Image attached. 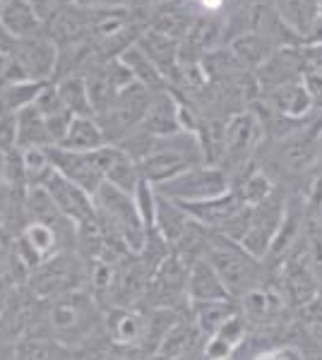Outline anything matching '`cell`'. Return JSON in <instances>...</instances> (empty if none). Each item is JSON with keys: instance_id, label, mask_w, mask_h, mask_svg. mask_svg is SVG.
I'll return each mask as SVG.
<instances>
[{"instance_id": "cell-33", "label": "cell", "mask_w": 322, "mask_h": 360, "mask_svg": "<svg viewBox=\"0 0 322 360\" xmlns=\"http://www.w3.org/2000/svg\"><path fill=\"white\" fill-rule=\"evenodd\" d=\"M274 8L277 15L289 25L298 37L306 41L308 37V10H306V0H274Z\"/></svg>"}, {"instance_id": "cell-28", "label": "cell", "mask_w": 322, "mask_h": 360, "mask_svg": "<svg viewBox=\"0 0 322 360\" xmlns=\"http://www.w3.org/2000/svg\"><path fill=\"white\" fill-rule=\"evenodd\" d=\"M17 147L29 149V147H54L49 137V127H46L44 115L39 113L37 103L22 108L17 113Z\"/></svg>"}, {"instance_id": "cell-2", "label": "cell", "mask_w": 322, "mask_h": 360, "mask_svg": "<svg viewBox=\"0 0 322 360\" xmlns=\"http://www.w3.org/2000/svg\"><path fill=\"white\" fill-rule=\"evenodd\" d=\"M204 257L214 266V271L219 274L224 288L236 303L248 291H253L255 286H260L267 278H272L260 259L253 257L248 250H243L236 240H228L224 236L212 233Z\"/></svg>"}, {"instance_id": "cell-26", "label": "cell", "mask_w": 322, "mask_h": 360, "mask_svg": "<svg viewBox=\"0 0 322 360\" xmlns=\"http://www.w3.org/2000/svg\"><path fill=\"white\" fill-rule=\"evenodd\" d=\"M73 351L61 346L49 334H29L10 351L8 360H70Z\"/></svg>"}, {"instance_id": "cell-23", "label": "cell", "mask_w": 322, "mask_h": 360, "mask_svg": "<svg viewBox=\"0 0 322 360\" xmlns=\"http://www.w3.org/2000/svg\"><path fill=\"white\" fill-rule=\"evenodd\" d=\"M228 51H231L233 58L241 63L243 70L255 72V70L260 68L277 49H274V44L269 41L267 37H262V34L243 32V34H236V37L228 39Z\"/></svg>"}, {"instance_id": "cell-6", "label": "cell", "mask_w": 322, "mask_h": 360, "mask_svg": "<svg viewBox=\"0 0 322 360\" xmlns=\"http://www.w3.org/2000/svg\"><path fill=\"white\" fill-rule=\"evenodd\" d=\"M262 144H265V130H262V123L253 113V108L248 106L243 111L228 115L224 159H221L219 168L231 178V183L255 164Z\"/></svg>"}, {"instance_id": "cell-9", "label": "cell", "mask_w": 322, "mask_h": 360, "mask_svg": "<svg viewBox=\"0 0 322 360\" xmlns=\"http://www.w3.org/2000/svg\"><path fill=\"white\" fill-rule=\"evenodd\" d=\"M286 200H289V195H284L282 188H277L265 202L250 207L248 229H245V233H243L238 245H241L243 250H248V252L260 259V262L265 259L267 250H269V245H272L274 236H277L279 226H282V221H284Z\"/></svg>"}, {"instance_id": "cell-10", "label": "cell", "mask_w": 322, "mask_h": 360, "mask_svg": "<svg viewBox=\"0 0 322 360\" xmlns=\"http://www.w3.org/2000/svg\"><path fill=\"white\" fill-rule=\"evenodd\" d=\"M274 281H277L279 291L284 293L286 303L294 310V315L298 310H303L308 303H313V300L318 298V293L322 291V281L308 266L306 259H303L298 245L294 248V252L284 259L282 266L274 271Z\"/></svg>"}, {"instance_id": "cell-40", "label": "cell", "mask_w": 322, "mask_h": 360, "mask_svg": "<svg viewBox=\"0 0 322 360\" xmlns=\"http://www.w3.org/2000/svg\"><path fill=\"white\" fill-rule=\"evenodd\" d=\"M70 5H78V8H87V10H99V8H109L113 5L111 0H66Z\"/></svg>"}, {"instance_id": "cell-19", "label": "cell", "mask_w": 322, "mask_h": 360, "mask_svg": "<svg viewBox=\"0 0 322 360\" xmlns=\"http://www.w3.org/2000/svg\"><path fill=\"white\" fill-rule=\"evenodd\" d=\"M185 293H188L190 305L192 303H212V300H233L207 257H202L190 264Z\"/></svg>"}, {"instance_id": "cell-20", "label": "cell", "mask_w": 322, "mask_h": 360, "mask_svg": "<svg viewBox=\"0 0 322 360\" xmlns=\"http://www.w3.org/2000/svg\"><path fill=\"white\" fill-rule=\"evenodd\" d=\"M0 25L13 41L44 34V20L25 0H5L3 8H0Z\"/></svg>"}, {"instance_id": "cell-4", "label": "cell", "mask_w": 322, "mask_h": 360, "mask_svg": "<svg viewBox=\"0 0 322 360\" xmlns=\"http://www.w3.org/2000/svg\"><path fill=\"white\" fill-rule=\"evenodd\" d=\"M89 271L92 264L78 250H61L54 257L41 262L27 276V288L37 298L49 303V300L61 298V295L89 288Z\"/></svg>"}, {"instance_id": "cell-22", "label": "cell", "mask_w": 322, "mask_h": 360, "mask_svg": "<svg viewBox=\"0 0 322 360\" xmlns=\"http://www.w3.org/2000/svg\"><path fill=\"white\" fill-rule=\"evenodd\" d=\"M104 144H109V139L97 115H75L58 147L73 149V152H97Z\"/></svg>"}, {"instance_id": "cell-37", "label": "cell", "mask_w": 322, "mask_h": 360, "mask_svg": "<svg viewBox=\"0 0 322 360\" xmlns=\"http://www.w3.org/2000/svg\"><path fill=\"white\" fill-rule=\"evenodd\" d=\"M250 360H303V358L301 351L294 344H279V346L260 348Z\"/></svg>"}, {"instance_id": "cell-24", "label": "cell", "mask_w": 322, "mask_h": 360, "mask_svg": "<svg viewBox=\"0 0 322 360\" xmlns=\"http://www.w3.org/2000/svg\"><path fill=\"white\" fill-rule=\"evenodd\" d=\"M277 188L279 185L274 183V178L257 164L250 166L248 171H243L241 176L231 183V190L238 195V200H241L245 207H255V205H260V202H265Z\"/></svg>"}, {"instance_id": "cell-34", "label": "cell", "mask_w": 322, "mask_h": 360, "mask_svg": "<svg viewBox=\"0 0 322 360\" xmlns=\"http://www.w3.org/2000/svg\"><path fill=\"white\" fill-rule=\"evenodd\" d=\"M132 200H135V207H137L142 224L147 226V231H151V229H154L156 200H159L156 188L151 183H147V180H140V185L135 188V193H132Z\"/></svg>"}, {"instance_id": "cell-8", "label": "cell", "mask_w": 322, "mask_h": 360, "mask_svg": "<svg viewBox=\"0 0 322 360\" xmlns=\"http://www.w3.org/2000/svg\"><path fill=\"white\" fill-rule=\"evenodd\" d=\"M151 91L144 84L132 82L125 89H120V94L116 96V101L111 103L104 113L97 115V120L101 123L104 132H106L109 144H118L128 135H132L144 120L147 113Z\"/></svg>"}, {"instance_id": "cell-11", "label": "cell", "mask_w": 322, "mask_h": 360, "mask_svg": "<svg viewBox=\"0 0 322 360\" xmlns=\"http://www.w3.org/2000/svg\"><path fill=\"white\" fill-rule=\"evenodd\" d=\"M185 283H188V266L171 252L156 266L149 278L147 293H144L142 300L144 310H154V307H188L190 300L188 293H185Z\"/></svg>"}, {"instance_id": "cell-31", "label": "cell", "mask_w": 322, "mask_h": 360, "mask_svg": "<svg viewBox=\"0 0 322 360\" xmlns=\"http://www.w3.org/2000/svg\"><path fill=\"white\" fill-rule=\"evenodd\" d=\"M298 250H301L303 259L308 262L310 269H313L322 281V221L318 217L308 219L301 240H298Z\"/></svg>"}, {"instance_id": "cell-1", "label": "cell", "mask_w": 322, "mask_h": 360, "mask_svg": "<svg viewBox=\"0 0 322 360\" xmlns=\"http://www.w3.org/2000/svg\"><path fill=\"white\" fill-rule=\"evenodd\" d=\"M44 327L51 339L70 351L106 339L104 307L94 300L89 288L49 300L44 310Z\"/></svg>"}, {"instance_id": "cell-16", "label": "cell", "mask_w": 322, "mask_h": 360, "mask_svg": "<svg viewBox=\"0 0 322 360\" xmlns=\"http://www.w3.org/2000/svg\"><path fill=\"white\" fill-rule=\"evenodd\" d=\"M137 130L147 132L149 137H171L175 132H183L180 123V98L173 94L171 86L151 91L147 113Z\"/></svg>"}, {"instance_id": "cell-39", "label": "cell", "mask_w": 322, "mask_h": 360, "mask_svg": "<svg viewBox=\"0 0 322 360\" xmlns=\"http://www.w3.org/2000/svg\"><path fill=\"white\" fill-rule=\"evenodd\" d=\"M303 82H306L308 94H310V98H313L315 111L322 113V75H310V77H303Z\"/></svg>"}, {"instance_id": "cell-44", "label": "cell", "mask_w": 322, "mask_h": 360, "mask_svg": "<svg viewBox=\"0 0 322 360\" xmlns=\"http://www.w3.org/2000/svg\"><path fill=\"white\" fill-rule=\"evenodd\" d=\"M188 3H197V0H188Z\"/></svg>"}, {"instance_id": "cell-41", "label": "cell", "mask_w": 322, "mask_h": 360, "mask_svg": "<svg viewBox=\"0 0 322 360\" xmlns=\"http://www.w3.org/2000/svg\"><path fill=\"white\" fill-rule=\"evenodd\" d=\"M306 329H308V332L313 334L318 341H322V324H318V327H306Z\"/></svg>"}, {"instance_id": "cell-17", "label": "cell", "mask_w": 322, "mask_h": 360, "mask_svg": "<svg viewBox=\"0 0 322 360\" xmlns=\"http://www.w3.org/2000/svg\"><path fill=\"white\" fill-rule=\"evenodd\" d=\"M185 212L195 219L197 224L204 226L209 233H221L238 214L243 212L245 205L238 200V195L233 190L228 193L214 197V200H207V202H195V205H183Z\"/></svg>"}, {"instance_id": "cell-42", "label": "cell", "mask_w": 322, "mask_h": 360, "mask_svg": "<svg viewBox=\"0 0 322 360\" xmlns=\"http://www.w3.org/2000/svg\"><path fill=\"white\" fill-rule=\"evenodd\" d=\"M3 171H5V154L0 152V185H3Z\"/></svg>"}, {"instance_id": "cell-29", "label": "cell", "mask_w": 322, "mask_h": 360, "mask_svg": "<svg viewBox=\"0 0 322 360\" xmlns=\"http://www.w3.org/2000/svg\"><path fill=\"white\" fill-rule=\"evenodd\" d=\"M241 310L236 300H212V303H192L190 305V319L195 322V327L200 329L207 339L209 334H214L226 319H231L236 312Z\"/></svg>"}, {"instance_id": "cell-7", "label": "cell", "mask_w": 322, "mask_h": 360, "mask_svg": "<svg viewBox=\"0 0 322 360\" xmlns=\"http://www.w3.org/2000/svg\"><path fill=\"white\" fill-rule=\"evenodd\" d=\"M154 188L161 197H166L171 202L195 205V202H207L228 193L231 190V178L219 166L200 164L178 173V176L166 180V183L154 185Z\"/></svg>"}, {"instance_id": "cell-18", "label": "cell", "mask_w": 322, "mask_h": 360, "mask_svg": "<svg viewBox=\"0 0 322 360\" xmlns=\"http://www.w3.org/2000/svg\"><path fill=\"white\" fill-rule=\"evenodd\" d=\"M260 98L272 108V111H277L279 115L291 118V120H310L318 115V111H315V106H313V98H310L303 79L277 86V89L267 91V94Z\"/></svg>"}, {"instance_id": "cell-27", "label": "cell", "mask_w": 322, "mask_h": 360, "mask_svg": "<svg viewBox=\"0 0 322 360\" xmlns=\"http://www.w3.org/2000/svg\"><path fill=\"white\" fill-rule=\"evenodd\" d=\"M118 58H120L123 63H125V68L130 70L135 82L144 84L149 91H156V89H163V86H168L166 77L161 75V70L149 60L147 53H144V51L137 46V41H135L132 46H128V49L123 51Z\"/></svg>"}, {"instance_id": "cell-43", "label": "cell", "mask_w": 322, "mask_h": 360, "mask_svg": "<svg viewBox=\"0 0 322 360\" xmlns=\"http://www.w3.org/2000/svg\"><path fill=\"white\" fill-rule=\"evenodd\" d=\"M318 219H320V221H322V212H320V214H318Z\"/></svg>"}, {"instance_id": "cell-36", "label": "cell", "mask_w": 322, "mask_h": 360, "mask_svg": "<svg viewBox=\"0 0 322 360\" xmlns=\"http://www.w3.org/2000/svg\"><path fill=\"white\" fill-rule=\"evenodd\" d=\"M17 149V113L0 108V152L8 154Z\"/></svg>"}, {"instance_id": "cell-5", "label": "cell", "mask_w": 322, "mask_h": 360, "mask_svg": "<svg viewBox=\"0 0 322 360\" xmlns=\"http://www.w3.org/2000/svg\"><path fill=\"white\" fill-rule=\"evenodd\" d=\"M272 144L267 161L272 168L267 173L274 178V173H282L289 178H303L322 164V113L315 115L308 125L291 132L289 137L277 139Z\"/></svg>"}, {"instance_id": "cell-38", "label": "cell", "mask_w": 322, "mask_h": 360, "mask_svg": "<svg viewBox=\"0 0 322 360\" xmlns=\"http://www.w3.org/2000/svg\"><path fill=\"white\" fill-rule=\"evenodd\" d=\"M25 3H29L34 10H37L39 17L44 20V25H46V20H49L54 13H58V10L66 5V0H25Z\"/></svg>"}, {"instance_id": "cell-32", "label": "cell", "mask_w": 322, "mask_h": 360, "mask_svg": "<svg viewBox=\"0 0 322 360\" xmlns=\"http://www.w3.org/2000/svg\"><path fill=\"white\" fill-rule=\"evenodd\" d=\"M22 154V166H25V176L29 188L32 185H44L46 178L54 173V164H51L49 156V147H29V149H20Z\"/></svg>"}, {"instance_id": "cell-12", "label": "cell", "mask_w": 322, "mask_h": 360, "mask_svg": "<svg viewBox=\"0 0 322 360\" xmlns=\"http://www.w3.org/2000/svg\"><path fill=\"white\" fill-rule=\"evenodd\" d=\"M46 193L51 195L54 205L58 207V212L68 219L70 224L82 226L87 221H94L97 219V207H94V197L80 188V185L70 183L68 178H63L61 173H51L44 183Z\"/></svg>"}, {"instance_id": "cell-14", "label": "cell", "mask_w": 322, "mask_h": 360, "mask_svg": "<svg viewBox=\"0 0 322 360\" xmlns=\"http://www.w3.org/2000/svg\"><path fill=\"white\" fill-rule=\"evenodd\" d=\"M49 156L56 173L68 178L70 183L80 185L92 197L104 185V178L99 173L94 159H92V152H73V149H63V147H49Z\"/></svg>"}, {"instance_id": "cell-35", "label": "cell", "mask_w": 322, "mask_h": 360, "mask_svg": "<svg viewBox=\"0 0 322 360\" xmlns=\"http://www.w3.org/2000/svg\"><path fill=\"white\" fill-rule=\"evenodd\" d=\"M298 58H301L303 77L322 75V41H303L298 46Z\"/></svg>"}, {"instance_id": "cell-21", "label": "cell", "mask_w": 322, "mask_h": 360, "mask_svg": "<svg viewBox=\"0 0 322 360\" xmlns=\"http://www.w3.org/2000/svg\"><path fill=\"white\" fill-rule=\"evenodd\" d=\"M37 108L39 113L44 115L46 120V127H49V137H51V144L58 147V144L63 142V137H66L70 123H73L75 115L68 111V106L63 103V98L58 96L56 91V84L49 82L41 89V94L37 96Z\"/></svg>"}, {"instance_id": "cell-25", "label": "cell", "mask_w": 322, "mask_h": 360, "mask_svg": "<svg viewBox=\"0 0 322 360\" xmlns=\"http://www.w3.org/2000/svg\"><path fill=\"white\" fill-rule=\"evenodd\" d=\"M190 221L192 219L183 209V205L171 202L159 195V200H156V214H154V231L168 243V248L175 245V240L185 233V229L190 226Z\"/></svg>"}, {"instance_id": "cell-3", "label": "cell", "mask_w": 322, "mask_h": 360, "mask_svg": "<svg viewBox=\"0 0 322 360\" xmlns=\"http://www.w3.org/2000/svg\"><path fill=\"white\" fill-rule=\"evenodd\" d=\"M204 164L197 132H175L171 137H156L149 154L137 161L140 176L151 185H161L192 166Z\"/></svg>"}, {"instance_id": "cell-30", "label": "cell", "mask_w": 322, "mask_h": 360, "mask_svg": "<svg viewBox=\"0 0 322 360\" xmlns=\"http://www.w3.org/2000/svg\"><path fill=\"white\" fill-rule=\"evenodd\" d=\"M54 84H56L58 96L63 98V103L68 106L70 113L73 115H94L85 72H73V75H66V77H58Z\"/></svg>"}, {"instance_id": "cell-13", "label": "cell", "mask_w": 322, "mask_h": 360, "mask_svg": "<svg viewBox=\"0 0 322 360\" xmlns=\"http://www.w3.org/2000/svg\"><path fill=\"white\" fill-rule=\"evenodd\" d=\"M92 159H94L104 183L113 185V188H118L128 195H132L140 180H142L137 161L118 144H104L101 149L92 152Z\"/></svg>"}, {"instance_id": "cell-15", "label": "cell", "mask_w": 322, "mask_h": 360, "mask_svg": "<svg viewBox=\"0 0 322 360\" xmlns=\"http://www.w3.org/2000/svg\"><path fill=\"white\" fill-rule=\"evenodd\" d=\"M144 332H147V315L140 307H106L104 310V334L113 346L142 351Z\"/></svg>"}]
</instances>
